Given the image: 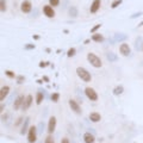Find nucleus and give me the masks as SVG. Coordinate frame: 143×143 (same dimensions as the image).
Segmentation results:
<instances>
[{
    "instance_id": "1",
    "label": "nucleus",
    "mask_w": 143,
    "mask_h": 143,
    "mask_svg": "<svg viewBox=\"0 0 143 143\" xmlns=\"http://www.w3.org/2000/svg\"><path fill=\"white\" fill-rule=\"evenodd\" d=\"M76 74H78V76H79L82 81H85V82H90V81L92 80L91 73H90L87 69L82 68V67H78V68H76Z\"/></svg>"
},
{
    "instance_id": "2",
    "label": "nucleus",
    "mask_w": 143,
    "mask_h": 143,
    "mask_svg": "<svg viewBox=\"0 0 143 143\" xmlns=\"http://www.w3.org/2000/svg\"><path fill=\"white\" fill-rule=\"evenodd\" d=\"M87 60H88V62H90L94 68H100V67L103 66L101 60H100L95 54H93V52H88V54H87Z\"/></svg>"
},
{
    "instance_id": "3",
    "label": "nucleus",
    "mask_w": 143,
    "mask_h": 143,
    "mask_svg": "<svg viewBox=\"0 0 143 143\" xmlns=\"http://www.w3.org/2000/svg\"><path fill=\"white\" fill-rule=\"evenodd\" d=\"M85 94H86V97H87L90 100H92V101H97V100H98V94H97V92H95L92 87H86V88H85Z\"/></svg>"
},
{
    "instance_id": "4",
    "label": "nucleus",
    "mask_w": 143,
    "mask_h": 143,
    "mask_svg": "<svg viewBox=\"0 0 143 143\" xmlns=\"http://www.w3.org/2000/svg\"><path fill=\"white\" fill-rule=\"evenodd\" d=\"M37 141V131L35 126L29 128V133H28V142L29 143H35Z\"/></svg>"
},
{
    "instance_id": "5",
    "label": "nucleus",
    "mask_w": 143,
    "mask_h": 143,
    "mask_svg": "<svg viewBox=\"0 0 143 143\" xmlns=\"http://www.w3.org/2000/svg\"><path fill=\"white\" fill-rule=\"evenodd\" d=\"M32 10V4L29 0H24V1L20 4V11L23 13H30Z\"/></svg>"
},
{
    "instance_id": "6",
    "label": "nucleus",
    "mask_w": 143,
    "mask_h": 143,
    "mask_svg": "<svg viewBox=\"0 0 143 143\" xmlns=\"http://www.w3.org/2000/svg\"><path fill=\"white\" fill-rule=\"evenodd\" d=\"M43 13H44V16L48 17V18H54V17H55V11H54V9H52L51 5H45V6H43Z\"/></svg>"
},
{
    "instance_id": "7",
    "label": "nucleus",
    "mask_w": 143,
    "mask_h": 143,
    "mask_svg": "<svg viewBox=\"0 0 143 143\" xmlns=\"http://www.w3.org/2000/svg\"><path fill=\"white\" fill-rule=\"evenodd\" d=\"M100 6H101V0H93L92 4H91V7H90V12L93 13V14L97 13L99 11Z\"/></svg>"
},
{
    "instance_id": "8",
    "label": "nucleus",
    "mask_w": 143,
    "mask_h": 143,
    "mask_svg": "<svg viewBox=\"0 0 143 143\" xmlns=\"http://www.w3.org/2000/svg\"><path fill=\"white\" fill-rule=\"evenodd\" d=\"M130 51H131V49H130V47H129L128 43H122V44H120V47H119V52H120L123 56H129V55H130Z\"/></svg>"
},
{
    "instance_id": "9",
    "label": "nucleus",
    "mask_w": 143,
    "mask_h": 143,
    "mask_svg": "<svg viewBox=\"0 0 143 143\" xmlns=\"http://www.w3.org/2000/svg\"><path fill=\"white\" fill-rule=\"evenodd\" d=\"M56 129V118L52 116L49 118V122H48V133H52Z\"/></svg>"
},
{
    "instance_id": "10",
    "label": "nucleus",
    "mask_w": 143,
    "mask_h": 143,
    "mask_svg": "<svg viewBox=\"0 0 143 143\" xmlns=\"http://www.w3.org/2000/svg\"><path fill=\"white\" fill-rule=\"evenodd\" d=\"M68 104H69V106H70V109L73 110L75 113H78V114H80L81 113V110H80V105L75 101V100H73V99H70L69 101H68Z\"/></svg>"
},
{
    "instance_id": "11",
    "label": "nucleus",
    "mask_w": 143,
    "mask_h": 143,
    "mask_svg": "<svg viewBox=\"0 0 143 143\" xmlns=\"http://www.w3.org/2000/svg\"><path fill=\"white\" fill-rule=\"evenodd\" d=\"M31 104H32V95H31V94H28V95L25 97V100H24L23 106H22L23 111H26V110L31 106Z\"/></svg>"
},
{
    "instance_id": "12",
    "label": "nucleus",
    "mask_w": 143,
    "mask_h": 143,
    "mask_svg": "<svg viewBox=\"0 0 143 143\" xmlns=\"http://www.w3.org/2000/svg\"><path fill=\"white\" fill-rule=\"evenodd\" d=\"M24 100H25V97H24V95H18V98L16 99V101H14V104H13V109H14V110H19V109L23 106Z\"/></svg>"
},
{
    "instance_id": "13",
    "label": "nucleus",
    "mask_w": 143,
    "mask_h": 143,
    "mask_svg": "<svg viewBox=\"0 0 143 143\" xmlns=\"http://www.w3.org/2000/svg\"><path fill=\"white\" fill-rule=\"evenodd\" d=\"M9 92H10V87L9 86H3L1 87V90H0V100H1V103L5 100V98L7 97Z\"/></svg>"
},
{
    "instance_id": "14",
    "label": "nucleus",
    "mask_w": 143,
    "mask_h": 143,
    "mask_svg": "<svg viewBox=\"0 0 143 143\" xmlns=\"http://www.w3.org/2000/svg\"><path fill=\"white\" fill-rule=\"evenodd\" d=\"M84 142L85 143H94L95 138H94V136L91 132H85L84 133Z\"/></svg>"
},
{
    "instance_id": "15",
    "label": "nucleus",
    "mask_w": 143,
    "mask_h": 143,
    "mask_svg": "<svg viewBox=\"0 0 143 143\" xmlns=\"http://www.w3.org/2000/svg\"><path fill=\"white\" fill-rule=\"evenodd\" d=\"M90 119H91V122H93V123H98V122H100L101 116H100V113H98V112H91V113H90Z\"/></svg>"
},
{
    "instance_id": "16",
    "label": "nucleus",
    "mask_w": 143,
    "mask_h": 143,
    "mask_svg": "<svg viewBox=\"0 0 143 143\" xmlns=\"http://www.w3.org/2000/svg\"><path fill=\"white\" fill-rule=\"evenodd\" d=\"M92 41H94L97 43H101V42H104V36L100 35V33H93L92 35Z\"/></svg>"
},
{
    "instance_id": "17",
    "label": "nucleus",
    "mask_w": 143,
    "mask_h": 143,
    "mask_svg": "<svg viewBox=\"0 0 143 143\" xmlns=\"http://www.w3.org/2000/svg\"><path fill=\"white\" fill-rule=\"evenodd\" d=\"M43 99H44L43 93H42V92H38V93L36 94V104H37V105H41L42 101H43Z\"/></svg>"
},
{
    "instance_id": "18",
    "label": "nucleus",
    "mask_w": 143,
    "mask_h": 143,
    "mask_svg": "<svg viewBox=\"0 0 143 143\" xmlns=\"http://www.w3.org/2000/svg\"><path fill=\"white\" fill-rule=\"evenodd\" d=\"M6 10H7L6 1H5V0H0V11L4 13V12H6Z\"/></svg>"
},
{
    "instance_id": "19",
    "label": "nucleus",
    "mask_w": 143,
    "mask_h": 143,
    "mask_svg": "<svg viewBox=\"0 0 143 143\" xmlns=\"http://www.w3.org/2000/svg\"><path fill=\"white\" fill-rule=\"evenodd\" d=\"M75 54H76L75 48H70V49H68V51H67V56H68V57H73Z\"/></svg>"
},
{
    "instance_id": "20",
    "label": "nucleus",
    "mask_w": 143,
    "mask_h": 143,
    "mask_svg": "<svg viewBox=\"0 0 143 143\" xmlns=\"http://www.w3.org/2000/svg\"><path fill=\"white\" fill-rule=\"evenodd\" d=\"M5 75H6L7 78H10V79H14V78H17L16 74H14V72H12V70H6V72H5Z\"/></svg>"
},
{
    "instance_id": "21",
    "label": "nucleus",
    "mask_w": 143,
    "mask_h": 143,
    "mask_svg": "<svg viewBox=\"0 0 143 143\" xmlns=\"http://www.w3.org/2000/svg\"><path fill=\"white\" fill-rule=\"evenodd\" d=\"M44 143H55V139H54V137L51 136V133H49V135L45 137Z\"/></svg>"
},
{
    "instance_id": "22",
    "label": "nucleus",
    "mask_w": 143,
    "mask_h": 143,
    "mask_svg": "<svg viewBox=\"0 0 143 143\" xmlns=\"http://www.w3.org/2000/svg\"><path fill=\"white\" fill-rule=\"evenodd\" d=\"M122 3H123V0H114V1L111 4V9H117Z\"/></svg>"
},
{
    "instance_id": "23",
    "label": "nucleus",
    "mask_w": 143,
    "mask_h": 143,
    "mask_svg": "<svg viewBox=\"0 0 143 143\" xmlns=\"http://www.w3.org/2000/svg\"><path fill=\"white\" fill-rule=\"evenodd\" d=\"M123 90H124V88H123L122 86H118V87H116V88H114L113 93H114L116 95H118V94H122V93H123Z\"/></svg>"
},
{
    "instance_id": "24",
    "label": "nucleus",
    "mask_w": 143,
    "mask_h": 143,
    "mask_svg": "<svg viewBox=\"0 0 143 143\" xmlns=\"http://www.w3.org/2000/svg\"><path fill=\"white\" fill-rule=\"evenodd\" d=\"M50 98H51V100H52L54 103H57L58 99H60V94H58V93H52Z\"/></svg>"
},
{
    "instance_id": "25",
    "label": "nucleus",
    "mask_w": 143,
    "mask_h": 143,
    "mask_svg": "<svg viewBox=\"0 0 143 143\" xmlns=\"http://www.w3.org/2000/svg\"><path fill=\"white\" fill-rule=\"evenodd\" d=\"M49 5H51L52 7H56L60 5V0H49Z\"/></svg>"
},
{
    "instance_id": "26",
    "label": "nucleus",
    "mask_w": 143,
    "mask_h": 143,
    "mask_svg": "<svg viewBox=\"0 0 143 143\" xmlns=\"http://www.w3.org/2000/svg\"><path fill=\"white\" fill-rule=\"evenodd\" d=\"M69 13H70V16L76 17V14H78V11H76V9H75V7H70V9H69Z\"/></svg>"
},
{
    "instance_id": "27",
    "label": "nucleus",
    "mask_w": 143,
    "mask_h": 143,
    "mask_svg": "<svg viewBox=\"0 0 143 143\" xmlns=\"http://www.w3.org/2000/svg\"><path fill=\"white\" fill-rule=\"evenodd\" d=\"M100 28H101V24H97L95 26H93V28L91 29V33H95V32L100 29Z\"/></svg>"
},
{
    "instance_id": "28",
    "label": "nucleus",
    "mask_w": 143,
    "mask_h": 143,
    "mask_svg": "<svg viewBox=\"0 0 143 143\" xmlns=\"http://www.w3.org/2000/svg\"><path fill=\"white\" fill-rule=\"evenodd\" d=\"M16 79H17V84H23V82L25 81V78H24L23 75H18Z\"/></svg>"
},
{
    "instance_id": "29",
    "label": "nucleus",
    "mask_w": 143,
    "mask_h": 143,
    "mask_svg": "<svg viewBox=\"0 0 143 143\" xmlns=\"http://www.w3.org/2000/svg\"><path fill=\"white\" fill-rule=\"evenodd\" d=\"M139 16H142V12H137V13H133V14H132L130 18H132V19H133V18H137V17H139Z\"/></svg>"
},
{
    "instance_id": "30",
    "label": "nucleus",
    "mask_w": 143,
    "mask_h": 143,
    "mask_svg": "<svg viewBox=\"0 0 143 143\" xmlns=\"http://www.w3.org/2000/svg\"><path fill=\"white\" fill-rule=\"evenodd\" d=\"M25 49L29 50V49H35V44H26L25 45Z\"/></svg>"
},
{
    "instance_id": "31",
    "label": "nucleus",
    "mask_w": 143,
    "mask_h": 143,
    "mask_svg": "<svg viewBox=\"0 0 143 143\" xmlns=\"http://www.w3.org/2000/svg\"><path fill=\"white\" fill-rule=\"evenodd\" d=\"M48 64H49L48 62H41V63H39V67H41V68H43V67H47Z\"/></svg>"
},
{
    "instance_id": "32",
    "label": "nucleus",
    "mask_w": 143,
    "mask_h": 143,
    "mask_svg": "<svg viewBox=\"0 0 143 143\" xmlns=\"http://www.w3.org/2000/svg\"><path fill=\"white\" fill-rule=\"evenodd\" d=\"M61 143H69V139H68L67 137H63V138L61 139Z\"/></svg>"
},
{
    "instance_id": "33",
    "label": "nucleus",
    "mask_w": 143,
    "mask_h": 143,
    "mask_svg": "<svg viewBox=\"0 0 143 143\" xmlns=\"http://www.w3.org/2000/svg\"><path fill=\"white\" fill-rule=\"evenodd\" d=\"M22 119H23V118H22V117H19V118H18V120H17V123H16L14 125H16V126H17V125H19V124H20V122H22Z\"/></svg>"
},
{
    "instance_id": "34",
    "label": "nucleus",
    "mask_w": 143,
    "mask_h": 143,
    "mask_svg": "<svg viewBox=\"0 0 143 143\" xmlns=\"http://www.w3.org/2000/svg\"><path fill=\"white\" fill-rule=\"evenodd\" d=\"M0 111H1V112L4 111V104H1V107H0Z\"/></svg>"
},
{
    "instance_id": "35",
    "label": "nucleus",
    "mask_w": 143,
    "mask_h": 143,
    "mask_svg": "<svg viewBox=\"0 0 143 143\" xmlns=\"http://www.w3.org/2000/svg\"><path fill=\"white\" fill-rule=\"evenodd\" d=\"M33 38H35V39H38V38H39V36H37V35H35V36H33Z\"/></svg>"
},
{
    "instance_id": "36",
    "label": "nucleus",
    "mask_w": 143,
    "mask_h": 143,
    "mask_svg": "<svg viewBox=\"0 0 143 143\" xmlns=\"http://www.w3.org/2000/svg\"><path fill=\"white\" fill-rule=\"evenodd\" d=\"M138 26H143V22H142V23H139V24H138Z\"/></svg>"
}]
</instances>
